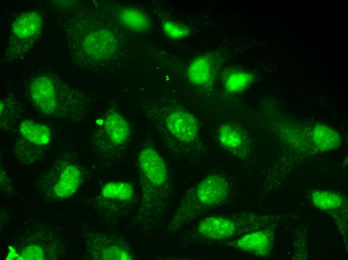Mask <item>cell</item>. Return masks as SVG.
Listing matches in <instances>:
<instances>
[{"mask_svg": "<svg viewBox=\"0 0 348 260\" xmlns=\"http://www.w3.org/2000/svg\"><path fill=\"white\" fill-rule=\"evenodd\" d=\"M134 200L135 192L130 183L111 182L100 188L95 198V204L100 213L119 218L131 208Z\"/></svg>", "mask_w": 348, "mask_h": 260, "instance_id": "8fae6325", "label": "cell"}, {"mask_svg": "<svg viewBox=\"0 0 348 260\" xmlns=\"http://www.w3.org/2000/svg\"><path fill=\"white\" fill-rule=\"evenodd\" d=\"M10 90L5 92L0 101V130L7 134L16 129L24 112L16 94Z\"/></svg>", "mask_w": 348, "mask_h": 260, "instance_id": "9a60e30c", "label": "cell"}, {"mask_svg": "<svg viewBox=\"0 0 348 260\" xmlns=\"http://www.w3.org/2000/svg\"><path fill=\"white\" fill-rule=\"evenodd\" d=\"M273 236L270 230L262 228L248 232L221 246L265 257L270 254Z\"/></svg>", "mask_w": 348, "mask_h": 260, "instance_id": "4fadbf2b", "label": "cell"}, {"mask_svg": "<svg viewBox=\"0 0 348 260\" xmlns=\"http://www.w3.org/2000/svg\"><path fill=\"white\" fill-rule=\"evenodd\" d=\"M311 134L314 146L320 150H332L338 147L341 142L338 132L323 124H318L314 126Z\"/></svg>", "mask_w": 348, "mask_h": 260, "instance_id": "e0dca14e", "label": "cell"}, {"mask_svg": "<svg viewBox=\"0 0 348 260\" xmlns=\"http://www.w3.org/2000/svg\"><path fill=\"white\" fill-rule=\"evenodd\" d=\"M71 158V153H62L42 176V186L59 198L74 193L82 182V168Z\"/></svg>", "mask_w": 348, "mask_h": 260, "instance_id": "30bf717a", "label": "cell"}, {"mask_svg": "<svg viewBox=\"0 0 348 260\" xmlns=\"http://www.w3.org/2000/svg\"><path fill=\"white\" fill-rule=\"evenodd\" d=\"M88 250L96 260H130L134 258L129 246L119 237L95 233L87 241Z\"/></svg>", "mask_w": 348, "mask_h": 260, "instance_id": "7c38bea8", "label": "cell"}, {"mask_svg": "<svg viewBox=\"0 0 348 260\" xmlns=\"http://www.w3.org/2000/svg\"><path fill=\"white\" fill-rule=\"evenodd\" d=\"M216 138L226 152L244 158L248 152L246 139L241 130L230 122L221 124L217 128Z\"/></svg>", "mask_w": 348, "mask_h": 260, "instance_id": "5bb4252c", "label": "cell"}, {"mask_svg": "<svg viewBox=\"0 0 348 260\" xmlns=\"http://www.w3.org/2000/svg\"><path fill=\"white\" fill-rule=\"evenodd\" d=\"M131 135L128 120L116 108H110L96 120L90 135L89 146L97 161L110 164L126 152Z\"/></svg>", "mask_w": 348, "mask_h": 260, "instance_id": "52a82bcc", "label": "cell"}, {"mask_svg": "<svg viewBox=\"0 0 348 260\" xmlns=\"http://www.w3.org/2000/svg\"><path fill=\"white\" fill-rule=\"evenodd\" d=\"M232 191L231 182L225 174L217 172L206 175L184 195L167 226V232L176 234L208 212L224 206Z\"/></svg>", "mask_w": 348, "mask_h": 260, "instance_id": "5b68a950", "label": "cell"}, {"mask_svg": "<svg viewBox=\"0 0 348 260\" xmlns=\"http://www.w3.org/2000/svg\"><path fill=\"white\" fill-rule=\"evenodd\" d=\"M43 24V18L38 10L18 15L11 25L2 62L16 63L23 60L40 38Z\"/></svg>", "mask_w": 348, "mask_h": 260, "instance_id": "ba28073f", "label": "cell"}, {"mask_svg": "<svg viewBox=\"0 0 348 260\" xmlns=\"http://www.w3.org/2000/svg\"><path fill=\"white\" fill-rule=\"evenodd\" d=\"M151 142L142 143L136 160L141 200L135 222L146 230L163 221L172 193L165 161Z\"/></svg>", "mask_w": 348, "mask_h": 260, "instance_id": "277c9868", "label": "cell"}, {"mask_svg": "<svg viewBox=\"0 0 348 260\" xmlns=\"http://www.w3.org/2000/svg\"><path fill=\"white\" fill-rule=\"evenodd\" d=\"M24 92L28 104L42 116L74 125L86 120L93 102L90 95L48 72L30 78Z\"/></svg>", "mask_w": 348, "mask_h": 260, "instance_id": "3957f363", "label": "cell"}, {"mask_svg": "<svg viewBox=\"0 0 348 260\" xmlns=\"http://www.w3.org/2000/svg\"><path fill=\"white\" fill-rule=\"evenodd\" d=\"M187 78L194 85L206 86L212 80L213 67L210 58L202 55L194 59L187 69Z\"/></svg>", "mask_w": 348, "mask_h": 260, "instance_id": "2e32d148", "label": "cell"}, {"mask_svg": "<svg viewBox=\"0 0 348 260\" xmlns=\"http://www.w3.org/2000/svg\"><path fill=\"white\" fill-rule=\"evenodd\" d=\"M312 201L317 208L322 210H330L340 206L342 198L338 194L327 190H318L312 193Z\"/></svg>", "mask_w": 348, "mask_h": 260, "instance_id": "ac0fdd59", "label": "cell"}, {"mask_svg": "<svg viewBox=\"0 0 348 260\" xmlns=\"http://www.w3.org/2000/svg\"><path fill=\"white\" fill-rule=\"evenodd\" d=\"M162 30L168 37L176 40L184 38L190 33V30L186 26L171 20L163 22Z\"/></svg>", "mask_w": 348, "mask_h": 260, "instance_id": "44dd1931", "label": "cell"}, {"mask_svg": "<svg viewBox=\"0 0 348 260\" xmlns=\"http://www.w3.org/2000/svg\"><path fill=\"white\" fill-rule=\"evenodd\" d=\"M252 77L248 73L240 71L230 72L224 81L225 90L230 93H238L245 90L252 82Z\"/></svg>", "mask_w": 348, "mask_h": 260, "instance_id": "ffe728a7", "label": "cell"}, {"mask_svg": "<svg viewBox=\"0 0 348 260\" xmlns=\"http://www.w3.org/2000/svg\"><path fill=\"white\" fill-rule=\"evenodd\" d=\"M264 216L254 214H220L206 216L198 222L184 236V242L200 246H218L266 223Z\"/></svg>", "mask_w": 348, "mask_h": 260, "instance_id": "8992f818", "label": "cell"}, {"mask_svg": "<svg viewBox=\"0 0 348 260\" xmlns=\"http://www.w3.org/2000/svg\"><path fill=\"white\" fill-rule=\"evenodd\" d=\"M122 22L130 28L142 31L148 26L147 17L142 12L132 8H125L120 13Z\"/></svg>", "mask_w": 348, "mask_h": 260, "instance_id": "d6986e66", "label": "cell"}, {"mask_svg": "<svg viewBox=\"0 0 348 260\" xmlns=\"http://www.w3.org/2000/svg\"><path fill=\"white\" fill-rule=\"evenodd\" d=\"M51 142V130L46 125L33 120H23L15 130V158L22 165L36 162L48 150Z\"/></svg>", "mask_w": 348, "mask_h": 260, "instance_id": "9c48e42d", "label": "cell"}, {"mask_svg": "<svg viewBox=\"0 0 348 260\" xmlns=\"http://www.w3.org/2000/svg\"><path fill=\"white\" fill-rule=\"evenodd\" d=\"M143 114L168 152L196 165L208 153V146L197 118L182 106L166 101L142 102Z\"/></svg>", "mask_w": 348, "mask_h": 260, "instance_id": "6da1fadb", "label": "cell"}, {"mask_svg": "<svg viewBox=\"0 0 348 260\" xmlns=\"http://www.w3.org/2000/svg\"><path fill=\"white\" fill-rule=\"evenodd\" d=\"M60 24L70 58L76 66L98 69L113 59L117 38L98 10L75 8Z\"/></svg>", "mask_w": 348, "mask_h": 260, "instance_id": "7a4b0ae2", "label": "cell"}]
</instances>
